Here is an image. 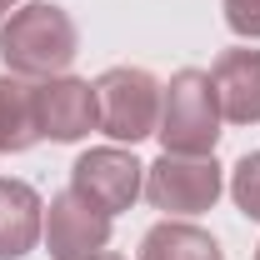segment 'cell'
Here are the masks:
<instances>
[{
    "instance_id": "277c9868",
    "label": "cell",
    "mask_w": 260,
    "mask_h": 260,
    "mask_svg": "<svg viewBox=\"0 0 260 260\" xmlns=\"http://www.w3.org/2000/svg\"><path fill=\"white\" fill-rule=\"evenodd\" d=\"M220 165L215 155H170L145 165V200L170 215H200L220 200Z\"/></svg>"
},
{
    "instance_id": "8992f818",
    "label": "cell",
    "mask_w": 260,
    "mask_h": 260,
    "mask_svg": "<svg viewBox=\"0 0 260 260\" xmlns=\"http://www.w3.org/2000/svg\"><path fill=\"white\" fill-rule=\"evenodd\" d=\"M45 245H50V260H95L110 245V215L95 210L90 200H80L75 190H65L50 200Z\"/></svg>"
},
{
    "instance_id": "4fadbf2b",
    "label": "cell",
    "mask_w": 260,
    "mask_h": 260,
    "mask_svg": "<svg viewBox=\"0 0 260 260\" xmlns=\"http://www.w3.org/2000/svg\"><path fill=\"white\" fill-rule=\"evenodd\" d=\"M220 5H225V20L235 35L260 40V0H220Z\"/></svg>"
},
{
    "instance_id": "2e32d148",
    "label": "cell",
    "mask_w": 260,
    "mask_h": 260,
    "mask_svg": "<svg viewBox=\"0 0 260 260\" xmlns=\"http://www.w3.org/2000/svg\"><path fill=\"white\" fill-rule=\"evenodd\" d=\"M255 260H260V250H255Z\"/></svg>"
},
{
    "instance_id": "7c38bea8",
    "label": "cell",
    "mask_w": 260,
    "mask_h": 260,
    "mask_svg": "<svg viewBox=\"0 0 260 260\" xmlns=\"http://www.w3.org/2000/svg\"><path fill=\"white\" fill-rule=\"evenodd\" d=\"M230 195H235V205H240L250 220H260V150L235 165V175H230Z\"/></svg>"
},
{
    "instance_id": "3957f363",
    "label": "cell",
    "mask_w": 260,
    "mask_h": 260,
    "mask_svg": "<svg viewBox=\"0 0 260 260\" xmlns=\"http://www.w3.org/2000/svg\"><path fill=\"white\" fill-rule=\"evenodd\" d=\"M160 120V85L135 70V65H115L95 80V130H105L110 140H145L155 135Z\"/></svg>"
},
{
    "instance_id": "5b68a950",
    "label": "cell",
    "mask_w": 260,
    "mask_h": 260,
    "mask_svg": "<svg viewBox=\"0 0 260 260\" xmlns=\"http://www.w3.org/2000/svg\"><path fill=\"white\" fill-rule=\"evenodd\" d=\"M70 190L80 200H90L95 210H105V215H120V210H130V200L145 190V165L135 160L130 150L100 145V150H85L75 160Z\"/></svg>"
},
{
    "instance_id": "ba28073f",
    "label": "cell",
    "mask_w": 260,
    "mask_h": 260,
    "mask_svg": "<svg viewBox=\"0 0 260 260\" xmlns=\"http://www.w3.org/2000/svg\"><path fill=\"white\" fill-rule=\"evenodd\" d=\"M210 85L220 100V120L230 125L260 120V50H225L210 70Z\"/></svg>"
},
{
    "instance_id": "7a4b0ae2",
    "label": "cell",
    "mask_w": 260,
    "mask_h": 260,
    "mask_svg": "<svg viewBox=\"0 0 260 260\" xmlns=\"http://www.w3.org/2000/svg\"><path fill=\"white\" fill-rule=\"evenodd\" d=\"M155 135L170 155H210L220 140V100L210 85V70H180L170 75L160 95Z\"/></svg>"
},
{
    "instance_id": "30bf717a",
    "label": "cell",
    "mask_w": 260,
    "mask_h": 260,
    "mask_svg": "<svg viewBox=\"0 0 260 260\" xmlns=\"http://www.w3.org/2000/svg\"><path fill=\"white\" fill-rule=\"evenodd\" d=\"M35 140H40L35 80H25V75H0V155L5 150H30Z\"/></svg>"
},
{
    "instance_id": "9c48e42d",
    "label": "cell",
    "mask_w": 260,
    "mask_h": 260,
    "mask_svg": "<svg viewBox=\"0 0 260 260\" xmlns=\"http://www.w3.org/2000/svg\"><path fill=\"white\" fill-rule=\"evenodd\" d=\"M40 195L25 185V180H5L0 175V260H20L35 250V240H40Z\"/></svg>"
},
{
    "instance_id": "6da1fadb",
    "label": "cell",
    "mask_w": 260,
    "mask_h": 260,
    "mask_svg": "<svg viewBox=\"0 0 260 260\" xmlns=\"http://www.w3.org/2000/svg\"><path fill=\"white\" fill-rule=\"evenodd\" d=\"M0 60L10 65V75H25V80L60 75L75 60V20L50 0L10 10V20L0 25Z\"/></svg>"
},
{
    "instance_id": "5bb4252c",
    "label": "cell",
    "mask_w": 260,
    "mask_h": 260,
    "mask_svg": "<svg viewBox=\"0 0 260 260\" xmlns=\"http://www.w3.org/2000/svg\"><path fill=\"white\" fill-rule=\"evenodd\" d=\"M95 260H125V255H115V250H100V255Z\"/></svg>"
},
{
    "instance_id": "52a82bcc",
    "label": "cell",
    "mask_w": 260,
    "mask_h": 260,
    "mask_svg": "<svg viewBox=\"0 0 260 260\" xmlns=\"http://www.w3.org/2000/svg\"><path fill=\"white\" fill-rule=\"evenodd\" d=\"M35 115H40V140H80L95 130V85L75 75H50L35 80Z\"/></svg>"
},
{
    "instance_id": "9a60e30c",
    "label": "cell",
    "mask_w": 260,
    "mask_h": 260,
    "mask_svg": "<svg viewBox=\"0 0 260 260\" xmlns=\"http://www.w3.org/2000/svg\"><path fill=\"white\" fill-rule=\"evenodd\" d=\"M10 5H15V0H0V20H5V15H10Z\"/></svg>"
},
{
    "instance_id": "8fae6325",
    "label": "cell",
    "mask_w": 260,
    "mask_h": 260,
    "mask_svg": "<svg viewBox=\"0 0 260 260\" xmlns=\"http://www.w3.org/2000/svg\"><path fill=\"white\" fill-rule=\"evenodd\" d=\"M140 260H225V255L210 230L185 225V220H160L140 240Z\"/></svg>"
}]
</instances>
